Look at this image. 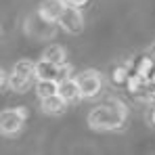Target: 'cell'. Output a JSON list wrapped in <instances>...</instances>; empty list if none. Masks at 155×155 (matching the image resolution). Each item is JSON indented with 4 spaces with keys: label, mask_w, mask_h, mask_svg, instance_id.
Returning <instances> with one entry per match:
<instances>
[{
    "label": "cell",
    "mask_w": 155,
    "mask_h": 155,
    "mask_svg": "<svg viewBox=\"0 0 155 155\" xmlns=\"http://www.w3.org/2000/svg\"><path fill=\"white\" fill-rule=\"evenodd\" d=\"M59 23L69 34H80L82 27H84V17H82V13H80L78 6H69L67 4V8H65V13H63V17H61Z\"/></svg>",
    "instance_id": "obj_6"
},
{
    "label": "cell",
    "mask_w": 155,
    "mask_h": 155,
    "mask_svg": "<svg viewBox=\"0 0 155 155\" xmlns=\"http://www.w3.org/2000/svg\"><path fill=\"white\" fill-rule=\"evenodd\" d=\"M153 71H155V59L153 57H143L136 65V74L140 78H145V80H151Z\"/></svg>",
    "instance_id": "obj_12"
},
{
    "label": "cell",
    "mask_w": 155,
    "mask_h": 155,
    "mask_svg": "<svg viewBox=\"0 0 155 155\" xmlns=\"http://www.w3.org/2000/svg\"><path fill=\"white\" fill-rule=\"evenodd\" d=\"M44 61L54 63V65H65V51L59 46V44H51L46 51H44Z\"/></svg>",
    "instance_id": "obj_10"
},
{
    "label": "cell",
    "mask_w": 155,
    "mask_h": 155,
    "mask_svg": "<svg viewBox=\"0 0 155 155\" xmlns=\"http://www.w3.org/2000/svg\"><path fill=\"white\" fill-rule=\"evenodd\" d=\"M126 122V105L122 101H109L94 107L88 113V124L94 130H115Z\"/></svg>",
    "instance_id": "obj_1"
},
{
    "label": "cell",
    "mask_w": 155,
    "mask_h": 155,
    "mask_svg": "<svg viewBox=\"0 0 155 155\" xmlns=\"http://www.w3.org/2000/svg\"><path fill=\"white\" fill-rule=\"evenodd\" d=\"M147 84V80L145 78H140L138 74H134V76H130L128 80V90L130 92H140V88Z\"/></svg>",
    "instance_id": "obj_15"
},
{
    "label": "cell",
    "mask_w": 155,
    "mask_h": 155,
    "mask_svg": "<svg viewBox=\"0 0 155 155\" xmlns=\"http://www.w3.org/2000/svg\"><path fill=\"white\" fill-rule=\"evenodd\" d=\"M65 8H67V2H65V0H46V2H42L38 15H40L44 21H48V23L54 25V23L61 21Z\"/></svg>",
    "instance_id": "obj_5"
},
{
    "label": "cell",
    "mask_w": 155,
    "mask_h": 155,
    "mask_svg": "<svg viewBox=\"0 0 155 155\" xmlns=\"http://www.w3.org/2000/svg\"><path fill=\"white\" fill-rule=\"evenodd\" d=\"M130 80V74L126 67H115V71H113V82L115 84H128Z\"/></svg>",
    "instance_id": "obj_16"
},
{
    "label": "cell",
    "mask_w": 155,
    "mask_h": 155,
    "mask_svg": "<svg viewBox=\"0 0 155 155\" xmlns=\"http://www.w3.org/2000/svg\"><path fill=\"white\" fill-rule=\"evenodd\" d=\"M25 31L31 34V36H36V38H51L52 34H54V27H52V23L44 21V19L36 13L34 17H29L25 21Z\"/></svg>",
    "instance_id": "obj_7"
},
{
    "label": "cell",
    "mask_w": 155,
    "mask_h": 155,
    "mask_svg": "<svg viewBox=\"0 0 155 155\" xmlns=\"http://www.w3.org/2000/svg\"><path fill=\"white\" fill-rule=\"evenodd\" d=\"M29 84H31V78H23V76H17V74L11 76V88H13L15 92H23V90H27Z\"/></svg>",
    "instance_id": "obj_14"
},
{
    "label": "cell",
    "mask_w": 155,
    "mask_h": 155,
    "mask_svg": "<svg viewBox=\"0 0 155 155\" xmlns=\"http://www.w3.org/2000/svg\"><path fill=\"white\" fill-rule=\"evenodd\" d=\"M27 120V109L25 107H17V109H4L0 113V128L4 134H15L19 132L23 122Z\"/></svg>",
    "instance_id": "obj_3"
},
{
    "label": "cell",
    "mask_w": 155,
    "mask_h": 155,
    "mask_svg": "<svg viewBox=\"0 0 155 155\" xmlns=\"http://www.w3.org/2000/svg\"><path fill=\"white\" fill-rule=\"evenodd\" d=\"M153 59H155V52H153Z\"/></svg>",
    "instance_id": "obj_20"
},
{
    "label": "cell",
    "mask_w": 155,
    "mask_h": 155,
    "mask_svg": "<svg viewBox=\"0 0 155 155\" xmlns=\"http://www.w3.org/2000/svg\"><path fill=\"white\" fill-rule=\"evenodd\" d=\"M65 2H67L69 6H78V8H80V6H84L88 0H65Z\"/></svg>",
    "instance_id": "obj_17"
},
{
    "label": "cell",
    "mask_w": 155,
    "mask_h": 155,
    "mask_svg": "<svg viewBox=\"0 0 155 155\" xmlns=\"http://www.w3.org/2000/svg\"><path fill=\"white\" fill-rule=\"evenodd\" d=\"M149 82H151V84L155 86V71H153V76H151V80H149Z\"/></svg>",
    "instance_id": "obj_19"
},
{
    "label": "cell",
    "mask_w": 155,
    "mask_h": 155,
    "mask_svg": "<svg viewBox=\"0 0 155 155\" xmlns=\"http://www.w3.org/2000/svg\"><path fill=\"white\" fill-rule=\"evenodd\" d=\"M78 84H80L82 97H84V99H92V97H97V94L101 92V88H103V78H101L99 71H94V69H86V71H82V74L78 76Z\"/></svg>",
    "instance_id": "obj_4"
},
{
    "label": "cell",
    "mask_w": 155,
    "mask_h": 155,
    "mask_svg": "<svg viewBox=\"0 0 155 155\" xmlns=\"http://www.w3.org/2000/svg\"><path fill=\"white\" fill-rule=\"evenodd\" d=\"M36 78H38V82H63L69 78V67L54 65L42 59L40 63H36Z\"/></svg>",
    "instance_id": "obj_2"
},
{
    "label": "cell",
    "mask_w": 155,
    "mask_h": 155,
    "mask_svg": "<svg viewBox=\"0 0 155 155\" xmlns=\"http://www.w3.org/2000/svg\"><path fill=\"white\" fill-rule=\"evenodd\" d=\"M65 107H67V101L61 94H54L51 99H44L42 101V111H46V113H63Z\"/></svg>",
    "instance_id": "obj_9"
},
{
    "label": "cell",
    "mask_w": 155,
    "mask_h": 155,
    "mask_svg": "<svg viewBox=\"0 0 155 155\" xmlns=\"http://www.w3.org/2000/svg\"><path fill=\"white\" fill-rule=\"evenodd\" d=\"M59 94L69 103V101H76L82 97V92H80V84H78V80L74 78H67V80H63V82H59Z\"/></svg>",
    "instance_id": "obj_8"
},
{
    "label": "cell",
    "mask_w": 155,
    "mask_h": 155,
    "mask_svg": "<svg viewBox=\"0 0 155 155\" xmlns=\"http://www.w3.org/2000/svg\"><path fill=\"white\" fill-rule=\"evenodd\" d=\"M149 122H151V124L155 126V107L151 109V115H149Z\"/></svg>",
    "instance_id": "obj_18"
},
{
    "label": "cell",
    "mask_w": 155,
    "mask_h": 155,
    "mask_svg": "<svg viewBox=\"0 0 155 155\" xmlns=\"http://www.w3.org/2000/svg\"><path fill=\"white\" fill-rule=\"evenodd\" d=\"M36 92H38V97L42 101L51 99L54 94H59V82H38L36 84Z\"/></svg>",
    "instance_id": "obj_11"
},
{
    "label": "cell",
    "mask_w": 155,
    "mask_h": 155,
    "mask_svg": "<svg viewBox=\"0 0 155 155\" xmlns=\"http://www.w3.org/2000/svg\"><path fill=\"white\" fill-rule=\"evenodd\" d=\"M13 74L23 76V78H31V76H36V65H34V63H29L27 59H23V61H17V63H15Z\"/></svg>",
    "instance_id": "obj_13"
}]
</instances>
